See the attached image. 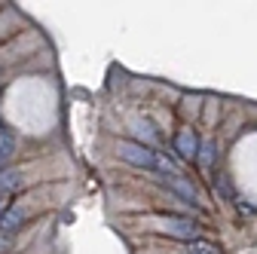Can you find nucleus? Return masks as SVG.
<instances>
[{"label":"nucleus","mask_w":257,"mask_h":254,"mask_svg":"<svg viewBox=\"0 0 257 254\" xmlns=\"http://www.w3.org/2000/svg\"><path fill=\"white\" fill-rule=\"evenodd\" d=\"M16 153V138L10 132H0V166H7Z\"/></svg>","instance_id":"8"},{"label":"nucleus","mask_w":257,"mask_h":254,"mask_svg":"<svg viewBox=\"0 0 257 254\" xmlns=\"http://www.w3.org/2000/svg\"><path fill=\"white\" fill-rule=\"evenodd\" d=\"M166 187H169V190H175V193H178L187 205H196V202H199L196 187H193L184 175H169V178H166Z\"/></svg>","instance_id":"5"},{"label":"nucleus","mask_w":257,"mask_h":254,"mask_svg":"<svg viewBox=\"0 0 257 254\" xmlns=\"http://www.w3.org/2000/svg\"><path fill=\"white\" fill-rule=\"evenodd\" d=\"M19 187H22V172H16V169L0 172V196H7V199H10Z\"/></svg>","instance_id":"7"},{"label":"nucleus","mask_w":257,"mask_h":254,"mask_svg":"<svg viewBox=\"0 0 257 254\" xmlns=\"http://www.w3.org/2000/svg\"><path fill=\"white\" fill-rule=\"evenodd\" d=\"M187 254H220L217 245L205 242V239H196V242H187Z\"/></svg>","instance_id":"9"},{"label":"nucleus","mask_w":257,"mask_h":254,"mask_svg":"<svg viewBox=\"0 0 257 254\" xmlns=\"http://www.w3.org/2000/svg\"><path fill=\"white\" fill-rule=\"evenodd\" d=\"M28 220V208L25 205H10L4 214H0V233L4 236H13L22 224Z\"/></svg>","instance_id":"4"},{"label":"nucleus","mask_w":257,"mask_h":254,"mask_svg":"<svg viewBox=\"0 0 257 254\" xmlns=\"http://www.w3.org/2000/svg\"><path fill=\"white\" fill-rule=\"evenodd\" d=\"M0 132H4V129H0Z\"/></svg>","instance_id":"12"},{"label":"nucleus","mask_w":257,"mask_h":254,"mask_svg":"<svg viewBox=\"0 0 257 254\" xmlns=\"http://www.w3.org/2000/svg\"><path fill=\"white\" fill-rule=\"evenodd\" d=\"M199 150H202V141H199V135L193 129H181L175 135V153H181L184 160H196Z\"/></svg>","instance_id":"3"},{"label":"nucleus","mask_w":257,"mask_h":254,"mask_svg":"<svg viewBox=\"0 0 257 254\" xmlns=\"http://www.w3.org/2000/svg\"><path fill=\"white\" fill-rule=\"evenodd\" d=\"M156 233L172 236V239H184V242H196L199 239V224L181 214H166V217H153L150 220Z\"/></svg>","instance_id":"2"},{"label":"nucleus","mask_w":257,"mask_h":254,"mask_svg":"<svg viewBox=\"0 0 257 254\" xmlns=\"http://www.w3.org/2000/svg\"><path fill=\"white\" fill-rule=\"evenodd\" d=\"M211 153H214V144H205L202 147V166H211Z\"/></svg>","instance_id":"10"},{"label":"nucleus","mask_w":257,"mask_h":254,"mask_svg":"<svg viewBox=\"0 0 257 254\" xmlns=\"http://www.w3.org/2000/svg\"><path fill=\"white\" fill-rule=\"evenodd\" d=\"M7 248H10V236L0 233V254H7Z\"/></svg>","instance_id":"11"},{"label":"nucleus","mask_w":257,"mask_h":254,"mask_svg":"<svg viewBox=\"0 0 257 254\" xmlns=\"http://www.w3.org/2000/svg\"><path fill=\"white\" fill-rule=\"evenodd\" d=\"M116 153H119V160L128 163V166H138V169H156V172H163L166 178H169V175H178L175 166H172L169 160H163V156H159L156 150H150V147H144V144H138V141H119Z\"/></svg>","instance_id":"1"},{"label":"nucleus","mask_w":257,"mask_h":254,"mask_svg":"<svg viewBox=\"0 0 257 254\" xmlns=\"http://www.w3.org/2000/svg\"><path fill=\"white\" fill-rule=\"evenodd\" d=\"M132 135L138 138V144H144V147H150V150H153L159 141H163V135L153 129L150 119H135V122H132Z\"/></svg>","instance_id":"6"}]
</instances>
